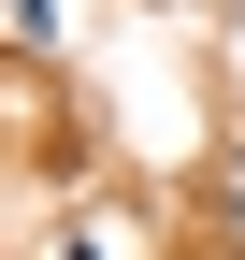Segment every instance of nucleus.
<instances>
[{
  "label": "nucleus",
  "instance_id": "nucleus-1",
  "mask_svg": "<svg viewBox=\"0 0 245 260\" xmlns=\"http://www.w3.org/2000/svg\"><path fill=\"white\" fill-rule=\"evenodd\" d=\"M202 232L245 260V159H217V174H202Z\"/></svg>",
  "mask_w": 245,
  "mask_h": 260
},
{
  "label": "nucleus",
  "instance_id": "nucleus-2",
  "mask_svg": "<svg viewBox=\"0 0 245 260\" xmlns=\"http://www.w3.org/2000/svg\"><path fill=\"white\" fill-rule=\"evenodd\" d=\"M58 260H101V246H58Z\"/></svg>",
  "mask_w": 245,
  "mask_h": 260
}]
</instances>
